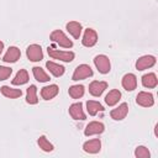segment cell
Returning <instances> with one entry per match:
<instances>
[{
  "label": "cell",
  "mask_w": 158,
  "mask_h": 158,
  "mask_svg": "<svg viewBox=\"0 0 158 158\" xmlns=\"http://www.w3.org/2000/svg\"><path fill=\"white\" fill-rule=\"evenodd\" d=\"M51 40L53 42H56L57 44H59L60 47L63 48H70L73 47V42L64 35V32H62L60 30H54L52 33H51Z\"/></svg>",
  "instance_id": "1"
},
{
  "label": "cell",
  "mask_w": 158,
  "mask_h": 158,
  "mask_svg": "<svg viewBox=\"0 0 158 158\" xmlns=\"http://www.w3.org/2000/svg\"><path fill=\"white\" fill-rule=\"evenodd\" d=\"M47 52H48L49 57L53 58V59H59V60H63V62H72L74 59V53L73 52H64V51L54 49L53 47H48Z\"/></svg>",
  "instance_id": "2"
},
{
  "label": "cell",
  "mask_w": 158,
  "mask_h": 158,
  "mask_svg": "<svg viewBox=\"0 0 158 158\" xmlns=\"http://www.w3.org/2000/svg\"><path fill=\"white\" fill-rule=\"evenodd\" d=\"M93 75V69L90 68V65L88 64H80L75 68L73 75H72V80H83V79H86L89 77Z\"/></svg>",
  "instance_id": "3"
},
{
  "label": "cell",
  "mask_w": 158,
  "mask_h": 158,
  "mask_svg": "<svg viewBox=\"0 0 158 158\" xmlns=\"http://www.w3.org/2000/svg\"><path fill=\"white\" fill-rule=\"evenodd\" d=\"M94 64H95V67L98 68V70H99L101 74H107V73L110 72V68H111L110 60H109V58H107L106 56H104V54L96 56V57L94 58Z\"/></svg>",
  "instance_id": "4"
},
{
  "label": "cell",
  "mask_w": 158,
  "mask_h": 158,
  "mask_svg": "<svg viewBox=\"0 0 158 158\" xmlns=\"http://www.w3.org/2000/svg\"><path fill=\"white\" fill-rule=\"evenodd\" d=\"M26 54H27V58L32 62H40L43 59V52L41 46L38 44H30L26 49Z\"/></svg>",
  "instance_id": "5"
},
{
  "label": "cell",
  "mask_w": 158,
  "mask_h": 158,
  "mask_svg": "<svg viewBox=\"0 0 158 158\" xmlns=\"http://www.w3.org/2000/svg\"><path fill=\"white\" fill-rule=\"evenodd\" d=\"M105 130V126L102 122L99 121H91L86 125L85 130H84V135L85 136H93V135H100Z\"/></svg>",
  "instance_id": "6"
},
{
  "label": "cell",
  "mask_w": 158,
  "mask_h": 158,
  "mask_svg": "<svg viewBox=\"0 0 158 158\" xmlns=\"http://www.w3.org/2000/svg\"><path fill=\"white\" fill-rule=\"evenodd\" d=\"M96 42H98V33H96V31L93 30V28H86L85 32H84L83 40H81L83 46L93 47V46L96 44Z\"/></svg>",
  "instance_id": "7"
},
{
  "label": "cell",
  "mask_w": 158,
  "mask_h": 158,
  "mask_svg": "<svg viewBox=\"0 0 158 158\" xmlns=\"http://www.w3.org/2000/svg\"><path fill=\"white\" fill-rule=\"evenodd\" d=\"M136 102L143 107H149L154 104V99H153V95L151 93H147V91H141L138 93V95L136 96Z\"/></svg>",
  "instance_id": "8"
},
{
  "label": "cell",
  "mask_w": 158,
  "mask_h": 158,
  "mask_svg": "<svg viewBox=\"0 0 158 158\" xmlns=\"http://www.w3.org/2000/svg\"><path fill=\"white\" fill-rule=\"evenodd\" d=\"M156 64V58L153 56H143L137 59L136 62V68L137 70H144L147 68H151Z\"/></svg>",
  "instance_id": "9"
},
{
  "label": "cell",
  "mask_w": 158,
  "mask_h": 158,
  "mask_svg": "<svg viewBox=\"0 0 158 158\" xmlns=\"http://www.w3.org/2000/svg\"><path fill=\"white\" fill-rule=\"evenodd\" d=\"M69 115L74 120H85V114L83 111L81 102H74L69 106Z\"/></svg>",
  "instance_id": "10"
},
{
  "label": "cell",
  "mask_w": 158,
  "mask_h": 158,
  "mask_svg": "<svg viewBox=\"0 0 158 158\" xmlns=\"http://www.w3.org/2000/svg\"><path fill=\"white\" fill-rule=\"evenodd\" d=\"M127 112H128V105L126 102H122L121 105H118V107L111 110L110 116H111V118H114L116 121H120V120H123L126 117Z\"/></svg>",
  "instance_id": "11"
},
{
  "label": "cell",
  "mask_w": 158,
  "mask_h": 158,
  "mask_svg": "<svg viewBox=\"0 0 158 158\" xmlns=\"http://www.w3.org/2000/svg\"><path fill=\"white\" fill-rule=\"evenodd\" d=\"M107 88V83L106 81H91L90 85H89V93L93 95V96H100L104 90Z\"/></svg>",
  "instance_id": "12"
},
{
  "label": "cell",
  "mask_w": 158,
  "mask_h": 158,
  "mask_svg": "<svg viewBox=\"0 0 158 158\" xmlns=\"http://www.w3.org/2000/svg\"><path fill=\"white\" fill-rule=\"evenodd\" d=\"M83 149H84L86 153L95 154V153L100 152V149H101V142H100V139H99V138L86 141V142L83 144Z\"/></svg>",
  "instance_id": "13"
},
{
  "label": "cell",
  "mask_w": 158,
  "mask_h": 158,
  "mask_svg": "<svg viewBox=\"0 0 158 158\" xmlns=\"http://www.w3.org/2000/svg\"><path fill=\"white\" fill-rule=\"evenodd\" d=\"M20 56H21L20 49H19L17 47L12 46V47H9V49H7V52L5 53L2 60H4L5 63H15V62H17V59L20 58Z\"/></svg>",
  "instance_id": "14"
},
{
  "label": "cell",
  "mask_w": 158,
  "mask_h": 158,
  "mask_svg": "<svg viewBox=\"0 0 158 158\" xmlns=\"http://www.w3.org/2000/svg\"><path fill=\"white\" fill-rule=\"evenodd\" d=\"M122 86H123L127 91L135 90L136 86H137V78H136V75L132 74V73L125 74L123 78H122Z\"/></svg>",
  "instance_id": "15"
},
{
  "label": "cell",
  "mask_w": 158,
  "mask_h": 158,
  "mask_svg": "<svg viewBox=\"0 0 158 158\" xmlns=\"http://www.w3.org/2000/svg\"><path fill=\"white\" fill-rule=\"evenodd\" d=\"M58 91H59L58 85H56V84L47 85V86L42 88V90H41V96H42L44 100H51V99H53V98L58 94Z\"/></svg>",
  "instance_id": "16"
},
{
  "label": "cell",
  "mask_w": 158,
  "mask_h": 158,
  "mask_svg": "<svg viewBox=\"0 0 158 158\" xmlns=\"http://www.w3.org/2000/svg\"><path fill=\"white\" fill-rule=\"evenodd\" d=\"M67 27V31L74 37V38H79L80 37V33H81V25L78 22V21H70L65 25Z\"/></svg>",
  "instance_id": "17"
},
{
  "label": "cell",
  "mask_w": 158,
  "mask_h": 158,
  "mask_svg": "<svg viewBox=\"0 0 158 158\" xmlns=\"http://www.w3.org/2000/svg\"><path fill=\"white\" fill-rule=\"evenodd\" d=\"M0 90H1V94H2L4 96L10 98V99H16V98H20V96L22 95L21 89H12V88H10V86H7V85L1 86Z\"/></svg>",
  "instance_id": "18"
},
{
  "label": "cell",
  "mask_w": 158,
  "mask_h": 158,
  "mask_svg": "<svg viewBox=\"0 0 158 158\" xmlns=\"http://www.w3.org/2000/svg\"><path fill=\"white\" fill-rule=\"evenodd\" d=\"M46 67H47V69L54 75V77H60V75H63L64 74V70H65V68L63 67V65H60V64H58V63H54V62H47L46 63Z\"/></svg>",
  "instance_id": "19"
},
{
  "label": "cell",
  "mask_w": 158,
  "mask_h": 158,
  "mask_svg": "<svg viewBox=\"0 0 158 158\" xmlns=\"http://www.w3.org/2000/svg\"><path fill=\"white\" fill-rule=\"evenodd\" d=\"M120 98H121V93H120L117 89H112V90H110L109 94L105 96V102H106L109 106H114V105H116V104L118 102Z\"/></svg>",
  "instance_id": "20"
},
{
  "label": "cell",
  "mask_w": 158,
  "mask_h": 158,
  "mask_svg": "<svg viewBox=\"0 0 158 158\" xmlns=\"http://www.w3.org/2000/svg\"><path fill=\"white\" fill-rule=\"evenodd\" d=\"M142 84L146 88H156L158 84V79L154 73H148L142 77Z\"/></svg>",
  "instance_id": "21"
},
{
  "label": "cell",
  "mask_w": 158,
  "mask_h": 158,
  "mask_svg": "<svg viewBox=\"0 0 158 158\" xmlns=\"http://www.w3.org/2000/svg\"><path fill=\"white\" fill-rule=\"evenodd\" d=\"M26 101H27V104H31V105H35V104L38 102L36 85H30L27 88V90H26Z\"/></svg>",
  "instance_id": "22"
},
{
  "label": "cell",
  "mask_w": 158,
  "mask_h": 158,
  "mask_svg": "<svg viewBox=\"0 0 158 158\" xmlns=\"http://www.w3.org/2000/svg\"><path fill=\"white\" fill-rule=\"evenodd\" d=\"M28 81V73L27 70L25 69H20L17 72V74L15 75V78L12 79V84L14 85H22V84H26Z\"/></svg>",
  "instance_id": "23"
},
{
  "label": "cell",
  "mask_w": 158,
  "mask_h": 158,
  "mask_svg": "<svg viewBox=\"0 0 158 158\" xmlns=\"http://www.w3.org/2000/svg\"><path fill=\"white\" fill-rule=\"evenodd\" d=\"M32 73H33V77L37 81H41V83H46L49 80V75L41 68V67H33L32 68Z\"/></svg>",
  "instance_id": "24"
},
{
  "label": "cell",
  "mask_w": 158,
  "mask_h": 158,
  "mask_svg": "<svg viewBox=\"0 0 158 158\" xmlns=\"http://www.w3.org/2000/svg\"><path fill=\"white\" fill-rule=\"evenodd\" d=\"M86 110H88L89 115L95 116L99 111H104V107L100 102L94 101V100H89V101H86Z\"/></svg>",
  "instance_id": "25"
},
{
  "label": "cell",
  "mask_w": 158,
  "mask_h": 158,
  "mask_svg": "<svg viewBox=\"0 0 158 158\" xmlns=\"http://www.w3.org/2000/svg\"><path fill=\"white\" fill-rule=\"evenodd\" d=\"M84 91H85V89H84V86L83 85H72L70 88H69V90H68V93H69V95L73 98V99H79V98H81L83 95H84Z\"/></svg>",
  "instance_id": "26"
},
{
  "label": "cell",
  "mask_w": 158,
  "mask_h": 158,
  "mask_svg": "<svg viewBox=\"0 0 158 158\" xmlns=\"http://www.w3.org/2000/svg\"><path fill=\"white\" fill-rule=\"evenodd\" d=\"M37 143L40 146V148L44 152H52L53 151V144L44 137V136H41L38 139H37Z\"/></svg>",
  "instance_id": "27"
},
{
  "label": "cell",
  "mask_w": 158,
  "mask_h": 158,
  "mask_svg": "<svg viewBox=\"0 0 158 158\" xmlns=\"http://www.w3.org/2000/svg\"><path fill=\"white\" fill-rule=\"evenodd\" d=\"M135 156L137 158H149L151 153H149L148 148H146L144 146H138L135 151Z\"/></svg>",
  "instance_id": "28"
},
{
  "label": "cell",
  "mask_w": 158,
  "mask_h": 158,
  "mask_svg": "<svg viewBox=\"0 0 158 158\" xmlns=\"http://www.w3.org/2000/svg\"><path fill=\"white\" fill-rule=\"evenodd\" d=\"M12 73V69L9 67H4L0 65V80H6Z\"/></svg>",
  "instance_id": "29"
},
{
  "label": "cell",
  "mask_w": 158,
  "mask_h": 158,
  "mask_svg": "<svg viewBox=\"0 0 158 158\" xmlns=\"http://www.w3.org/2000/svg\"><path fill=\"white\" fill-rule=\"evenodd\" d=\"M2 49H4V43L0 41V54H1V52H2Z\"/></svg>",
  "instance_id": "30"
}]
</instances>
